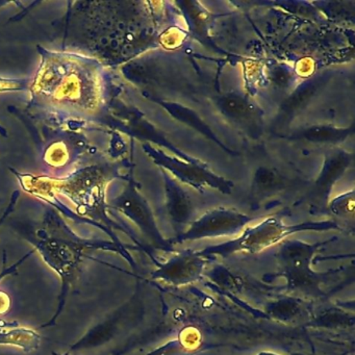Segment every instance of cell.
<instances>
[{"mask_svg":"<svg viewBox=\"0 0 355 355\" xmlns=\"http://www.w3.org/2000/svg\"><path fill=\"white\" fill-rule=\"evenodd\" d=\"M43 53L42 65L31 87L37 105L95 113L103 97L96 62L45 49Z\"/></svg>","mask_w":355,"mask_h":355,"instance_id":"6da1fadb","label":"cell"},{"mask_svg":"<svg viewBox=\"0 0 355 355\" xmlns=\"http://www.w3.org/2000/svg\"><path fill=\"white\" fill-rule=\"evenodd\" d=\"M34 244L36 250L40 253L43 261L55 270L62 278V293L60 296L59 309L55 317L45 326L55 323L59 317L65 303L68 288L73 282L85 253L91 249H103L121 254L134 269H137L136 263L126 247H120L114 242H91L82 240L70 230V228L62 221L59 216L51 214L42 227L36 232L28 234V238Z\"/></svg>","mask_w":355,"mask_h":355,"instance_id":"7a4b0ae2","label":"cell"},{"mask_svg":"<svg viewBox=\"0 0 355 355\" xmlns=\"http://www.w3.org/2000/svg\"><path fill=\"white\" fill-rule=\"evenodd\" d=\"M334 240L336 239L311 244L295 239H286L278 245L275 252L277 271L263 276V278H284L286 284L282 286V292L288 295H294L306 300L327 298V293L323 290V286L331 282L334 276L343 272L344 268L315 272L311 269V265L315 253Z\"/></svg>","mask_w":355,"mask_h":355,"instance_id":"3957f363","label":"cell"},{"mask_svg":"<svg viewBox=\"0 0 355 355\" xmlns=\"http://www.w3.org/2000/svg\"><path fill=\"white\" fill-rule=\"evenodd\" d=\"M114 174L115 173L112 168L105 167V166H92V167L78 170L69 178L62 180L35 178L31 175H18V178H20L22 187L37 186L41 188L45 187V190H40L41 192L47 190L58 191L55 193H60L67 197L76 205V207H78L80 215H88L93 219L95 218L101 220L105 226H107V230L113 234L112 232L113 227L124 230L121 226L112 221L107 215L105 188L107 182L113 180Z\"/></svg>","mask_w":355,"mask_h":355,"instance_id":"277c9868","label":"cell"},{"mask_svg":"<svg viewBox=\"0 0 355 355\" xmlns=\"http://www.w3.org/2000/svg\"><path fill=\"white\" fill-rule=\"evenodd\" d=\"M340 230V225L334 220L325 221H309L303 223L286 225L282 218L272 216L259 222L257 225L245 228L240 236L227 242L214 245L200 250L207 257H221L223 259L236 254H259L270 247L279 245L292 234L303 232H328Z\"/></svg>","mask_w":355,"mask_h":355,"instance_id":"5b68a950","label":"cell"},{"mask_svg":"<svg viewBox=\"0 0 355 355\" xmlns=\"http://www.w3.org/2000/svg\"><path fill=\"white\" fill-rule=\"evenodd\" d=\"M143 149L155 164L159 166L163 171L165 170L174 180L189 184L201 193L205 192V187H209L223 194H232L234 182L214 173L205 163H188L184 159L167 155L149 143H144Z\"/></svg>","mask_w":355,"mask_h":355,"instance_id":"8992f818","label":"cell"},{"mask_svg":"<svg viewBox=\"0 0 355 355\" xmlns=\"http://www.w3.org/2000/svg\"><path fill=\"white\" fill-rule=\"evenodd\" d=\"M255 219L257 218L234 209L218 207L207 211L198 219L193 220L182 234L171 239V242L176 245L203 239L236 236Z\"/></svg>","mask_w":355,"mask_h":355,"instance_id":"52a82bcc","label":"cell"},{"mask_svg":"<svg viewBox=\"0 0 355 355\" xmlns=\"http://www.w3.org/2000/svg\"><path fill=\"white\" fill-rule=\"evenodd\" d=\"M112 207L132 220L153 248L163 252H175L171 239H166L162 234L148 202L139 192L132 176L123 194L114 200Z\"/></svg>","mask_w":355,"mask_h":355,"instance_id":"ba28073f","label":"cell"},{"mask_svg":"<svg viewBox=\"0 0 355 355\" xmlns=\"http://www.w3.org/2000/svg\"><path fill=\"white\" fill-rule=\"evenodd\" d=\"M213 259L205 257L200 251L184 249L173 252L165 263L155 261L157 269L150 274V278L161 280L174 288L190 286L202 279L207 263Z\"/></svg>","mask_w":355,"mask_h":355,"instance_id":"9c48e42d","label":"cell"},{"mask_svg":"<svg viewBox=\"0 0 355 355\" xmlns=\"http://www.w3.org/2000/svg\"><path fill=\"white\" fill-rule=\"evenodd\" d=\"M216 107L223 117L246 132L247 136L257 139L263 132V111L239 93H227L218 97Z\"/></svg>","mask_w":355,"mask_h":355,"instance_id":"30bf717a","label":"cell"},{"mask_svg":"<svg viewBox=\"0 0 355 355\" xmlns=\"http://www.w3.org/2000/svg\"><path fill=\"white\" fill-rule=\"evenodd\" d=\"M352 161V153L344 149H336L325 155L321 172L307 195L311 207H324L328 205L332 188L348 170Z\"/></svg>","mask_w":355,"mask_h":355,"instance_id":"8fae6325","label":"cell"},{"mask_svg":"<svg viewBox=\"0 0 355 355\" xmlns=\"http://www.w3.org/2000/svg\"><path fill=\"white\" fill-rule=\"evenodd\" d=\"M123 113V118L125 120L123 124H121L123 128L122 130L128 132L135 138L140 139V140L146 141V142H153L155 144L159 145L163 148L168 149L178 155V159H184L188 163L201 164L202 162L199 161L198 159L190 157L187 155L184 151L180 150V148L172 144L165 135L162 134L153 124H151L146 118L143 117L142 114L139 113L137 110H132V107H124V109H120Z\"/></svg>","mask_w":355,"mask_h":355,"instance_id":"7c38bea8","label":"cell"},{"mask_svg":"<svg viewBox=\"0 0 355 355\" xmlns=\"http://www.w3.org/2000/svg\"><path fill=\"white\" fill-rule=\"evenodd\" d=\"M266 315L282 324H296L309 321L311 317V302L294 295H278L265 303Z\"/></svg>","mask_w":355,"mask_h":355,"instance_id":"4fadbf2b","label":"cell"},{"mask_svg":"<svg viewBox=\"0 0 355 355\" xmlns=\"http://www.w3.org/2000/svg\"><path fill=\"white\" fill-rule=\"evenodd\" d=\"M216 345L207 344L205 332L195 324H189L178 330L175 338L153 349L145 355H197Z\"/></svg>","mask_w":355,"mask_h":355,"instance_id":"5bb4252c","label":"cell"},{"mask_svg":"<svg viewBox=\"0 0 355 355\" xmlns=\"http://www.w3.org/2000/svg\"><path fill=\"white\" fill-rule=\"evenodd\" d=\"M165 182L166 209L168 215L178 234L192 222L194 207L190 196L184 192L178 180H174L167 172L163 171Z\"/></svg>","mask_w":355,"mask_h":355,"instance_id":"9a60e30c","label":"cell"},{"mask_svg":"<svg viewBox=\"0 0 355 355\" xmlns=\"http://www.w3.org/2000/svg\"><path fill=\"white\" fill-rule=\"evenodd\" d=\"M291 184V180L282 175L277 170L269 167H259L253 178L251 200L253 203L261 202L286 190Z\"/></svg>","mask_w":355,"mask_h":355,"instance_id":"2e32d148","label":"cell"},{"mask_svg":"<svg viewBox=\"0 0 355 355\" xmlns=\"http://www.w3.org/2000/svg\"><path fill=\"white\" fill-rule=\"evenodd\" d=\"M354 134V124L349 128L332 125H313L288 137L290 140H304L315 144L336 145Z\"/></svg>","mask_w":355,"mask_h":355,"instance_id":"e0dca14e","label":"cell"},{"mask_svg":"<svg viewBox=\"0 0 355 355\" xmlns=\"http://www.w3.org/2000/svg\"><path fill=\"white\" fill-rule=\"evenodd\" d=\"M174 119L178 120L182 123L187 124L188 126L194 128L197 132H200L203 136L207 137L209 140L215 142L216 144L219 145L221 148L225 149V151L230 153H234L228 149L219 139L216 136L215 132L209 128V126L195 113L192 110L184 105H180L175 103H164V101H157Z\"/></svg>","mask_w":355,"mask_h":355,"instance_id":"ac0fdd59","label":"cell"},{"mask_svg":"<svg viewBox=\"0 0 355 355\" xmlns=\"http://www.w3.org/2000/svg\"><path fill=\"white\" fill-rule=\"evenodd\" d=\"M325 83V78L323 76L319 78H313L307 83H304L298 90L295 91L286 103L280 107L282 110V118L291 117L296 114L299 110L306 105L309 101L313 98V95L321 89Z\"/></svg>","mask_w":355,"mask_h":355,"instance_id":"d6986e66","label":"cell"},{"mask_svg":"<svg viewBox=\"0 0 355 355\" xmlns=\"http://www.w3.org/2000/svg\"><path fill=\"white\" fill-rule=\"evenodd\" d=\"M307 326L311 327L354 328V313H349L340 309H330L309 319Z\"/></svg>","mask_w":355,"mask_h":355,"instance_id":"ffe728a7","label":"cell"},{"mask_svg":"<svg viewBox=\"0 0 355 355\" xmlns=\"http://www.w3.org/2000/svg\"><path fill=\"white\" fill-rule=\"evenodd\" d=\"M327 207L334 217L345 221L354 219V191L336 197L328 202Z\"/></svg>","mask_w":355,"mask_h":355,"instance_id":"44dd1931","label":"cell"},{"mask_svg":"<svg viewBox=\"0 0 355 355\" xmlns=\"http://www.w3.org/2000/svg\"><path fill=\"white\" fill-rule=\"evenodd\" d=\"M293 72L286 66H278L272 71V80L280 88H286L292 83Z\"/></svg>","mask_w":355,"mask_h":355,"instance_id":"7402d4cb","label":"cell"},{"mask_svg":"<svg viewBox=\"0 0 355 355\" xmlns=\"http://www.w3.org/2000/svg\"><path fill=\"white\" fill-rule=\"evenodd\" d=\"M6 217V216H5ZM5 217L3 218V219L0 220V224H1V222H3V220H5ZM32 252L28 253V255H26V257H24V259H21V261H17V263H15V265L12 266L11 268H9L8 270H5V271L3 272V273L0 274V280L3 279L5 276H7L8 274L12 273V272L15 271L16 268L18 267V266L21 265L22 261H24V259H28V257H30L31 254H32Z\"/></svg>","mask_w":355,"mask_h":355,"instance_id":"603a6c76","label":"cell"},{"mask_svg":"<svg viewBox=\"0 0 355 355\" xmlns=\"http://www.w3.org/2000/svg\"><path fill=\"white\" fill-rule=\"evenodd\" d=\"M254 355H306V354H303V353H298V352L290 353V354H279V353L272 352V351H261V352L257 353V354H254Z\"/></svg>","mask_w":355,"mask_h":355,"instance_id":"cb8c5ba5","label":"cell"}]
</instances>
